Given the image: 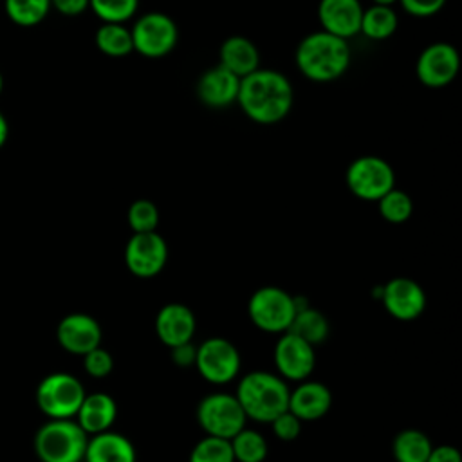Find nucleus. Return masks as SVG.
<instances>
[{
	"label": "nucleus",
	"mask_w": 462,
	"mask_h": 462,
	"mask_svg": "<svg viewBox=\"0 0 462 462\" xmlns=\"http://www.w3.org/2000/svg\"><path fill=\"white\" fill-rule=\"evenodd\" d=\"M7 18L20 27H34L51 11V0H4Z\"/></svg>",
	"instance_id": "27"
},
{
	"label": "nucleus",
	"mask_w": 462,
	"mask_h": 462,
	"mask_svg": "<svg viewBox=\"0 0 462 462\" xmlns=\"http://www.w3.org/2000/svg\"><path fill=\"white\" fill-rule=\"evenodd\" d=\"M426 462H462V455L455 446L440 444L431 448Z\"/></svg>",
	"instance_id": "37"
},
{
	"label": "nucleus",
	"mask_w": 462,
	"mask_h": 462,
	"mask_svg": "<svg viewBox=\"0 0 462 462\" xmlns=\"http://www.w3.org/2000/svg\"><path fill=\"white\" fill-rule=\"evenodd\" d=\"M361 0H319L318 18L321 31L348 40L359 32L363 16Z\"/></svg>",
	"instance_id": "17"
},
{
	"label": "nucleus",
	"mask_w": 462,
	"mask_h": 462,
	"mask_svg": "<svg viewBox=\"0 0 462 462\" xmlns=\"http://www.w3.org/2000/svg\"><path fill=\"white\" fill-rule=\"evenodd\" d=\"M229 442L235 462H263L267 457V442L256 430L244 428Z\"/></svg>",
	"instance_id": "28"
},
{
	"label": "nucleus",
	"mask_w": 462,
	"mask_h": 462,
	"mask_svg": "<svg viewBox=\"0 0 462 462\" xmlns=\"http://www.w3.org/2000/svg\"><path fill=\"white\" fill-rule=\"evenodd\" d=\"M159 208L148 199H137L130 204L126 220L134 233H152L159 226Z\"/></svg>",
	"instance_id": "32"
},
{
	"label": "nucleus",
	"mask_w": 462,
	"mask_h": 462,
	"mask_svg": "<svg viewBox=\"0 0 462 462\" xmlns=\"http://www.w3.org/2000/svg\"><path fill=\"white\" fill-rule=\"evenodd\" d=\"M245 413L235 395L226 392L209 393L197 406V422L206 435L231 440L245 428Z\"/></svg>",
	"instance_id": "7"
},
{
	"label": "nucleus",
	"mask_w": 462,
	"mask_h": 462,
	"mask_svg": "<svg viewBox=\"0 0 462 462\" xmlns=\"http://www.w3.org/2000/svg\"><path fill=\"white\" fill-rule=\"evenodd\" d=\"M56 337L63 350L76 356H85L87 352L101 346L103 332L97 319L90 314L72 312L61 318L58 323Z\"/></svg>",
	"instance_id": "15"
},
{
	"label": "nucleus",
	"mask_w": 462,
	"mask_h": 462,
	"mask_svg": "<svg viewBox=\"0 0 462 462\" xmlns=\"http://www.w3.org/2000/svg\"><path fill=\"white\" fill-rule=\"evenodd\" d=\"M298 70L310 81L328 83L341 78L350 65L348 40L325 31L307 34L296 47Z\"/></svg>",
	"instance_id": "2"
},
{
	"label": "nucleus",
	"mask_w": 462,
	"mask_h": 462,
	"mask_svg": "<svg viewBox=\"0 0 462 462\" xmlns=\"http://www.w3.org/2000/svg\"><path fill=\"white\" fill-rule=\"evenodd\" d=\"M168 260V244L157 233H134L125 247V265L137 278L157 276Z\"/></svg>",
	"instance_id": "11"
},
{
	"label": "nucleus",
	"mask_w": 462,
	"mask_h": 462,
	"mask_svg": "<svg viewBox=\"0 0 462 462\" xmlns=\"http://www.w3.org/2000/svg\"><path fill=\"white\" fill-rule=\"evenodd\" d=\"M90 0H51V7L65 16H78L88 9Z\"/></svg>",
	"instance_id": "38"
},
{
	"label": "nucleus",
	"mask_w": 462,
	"mask_h": 462,
	"mask_svg": "<svg viewBox=\"0 0 462 462\" xmlns=\"http://www.w3.org/2000/svg\"><path fill=\"white\" fill-rule=\"evenodd\" d=\"M460 70V54L448 42H435L422 49L417 58L415 72L422 85L440 88L449 85Z\"/></svg>",
	"instance_id": "12"
},
{
	"label": "nucleus",
	"mask_w": 462,
	"mask_h": 462,
	"mask_svg": "<svg viewBox=\"0 0 462 462\" xmlns=\"http://www.w3.org/2000/svg\"><path fill=\"white\" fill-rule=\"evenodd\" d=\"M332 406V393L327 384L319 381H301L289 392L287 410L301 422L321 419Z\"/></svg>",
	"instance_id": "19"
},
{
	"label": "nucleus",
	"mask_w": 462,
	"mask_h": 462,
	"mask_svg": "<svg viewBox=\"0 0 462 462\" xmlns=\"http://www.w3.org/2000/svg\"><path fill=\"white\" fill-rule=\"evenodd\" d=\"M375 5H388V7H392L395 2H399V0H372Z\"/></svg>",
	"instance_id": "40"
},
{
	"label": "nucleus",
	"mask_w": 462,
	"mask_h": 462,
	"mask_svg": "<svg viewBox=\"0 0 462 462\" xmlns=\"http://www.w3.org/2000/svg\"><path fill=\"white\" fill-rule=\"evenodd\" d=\"M88 435L72 419H51L34 437V451L42 462H83Z\"/></svg>",
	"instance_id": "4"
},
{
	"label": "nucleus",
	"mask_w": 462,
	"mask_h": 462,
	"mask_svg": "<svg viewBox=\"0 0 462 462\" xmlns=\"http://www.w3.org/2000/svg\"><path fill=\"white\" fill-rule=\"evenodd\" d=\"M287 332L301 337L303 341H307L312 346H318L328 337L330 325H328L327 316L321 310L307 305V307L296 310Z\"/></svg>",
	"instance_id": "23"
},
{
	"label": "nucleus",
	"mask_w": 462,
	"mask_h": 462,
	"mask_svg": "<svg viewBox=\"0 0 462 462\" xmlns=\"http://www.w3.org/2000/svg\"><path fill=\"white\" fill-rule=\"evenodd\" d=\"M83 368L94 379H103L114 370V357L103 346H97L83 356Z\"/></svg>",
	"instance_id": "33"
},
{
	"label": "nucleus",
	"mask_w": 462,
	"mask_h": 462,
	"mask_svg": "<svg viewBox=\"0 0 462 462\" xmlns=\"http://www.w3.org/2000/svg\"><path fill=\"white\" fill-rule=\"evenodd\" d=\"M2 90H4V76L0 72V94H2Z\"/></svg>",
	"instance_id": "41"
},
{
	"label": "nucleus",
	"mask_w": 462,
	"mask_h": 462,
	"mask_svg": "<svg viewBox=\"0 0 462 462\" xmlns=\"http://www.w3.org/2000/svg\"><path fill=\"white\" fill-rule=\"evenodd\" d=\"M85 462H135V448L117 431H103L88 437Z\"/></svg>",
	"instance_id": "21"
},
{
	"label": "nucleus",
	"mask_w": 462,
	"mask_h": 462,
	"mask_svg": "<svg viewBox=\"0 0 462 462\" xmlns=\"http://www.w3.org/2000/svg\"><path fill=\"white\" fill-rule=\"evenodd\" d=\"M195 368L211 384H227L240 372V352L226 337H208L197 346Z\"/></svg>",
	"instance_id": "10"
},
{
	"label": "nucleus",
	"mask_w": 462,
	"mask_h": 462,
	"mask_svg": "<svg viewBox=\"0 0 462 462\" xmlns=\"http://www.w3.org/2000/svg\"><path fill=\"white\" fill-rule=\"evenodd\" d=\"M171 350V361L177 366L188 368V366H195V357H197V345H193V341L177 345Z\"/></svg>",
	"instance_id": "36"
},
{
	"label": "nucleus",
	"mask_w": 462,
	"mask_h": 462,
	"mask_svg": "<svg viewBox=\"0 0 462 462\" xmlns=\"http://www.w3.org/2000/svg\"><path fill=\"white\" fill-rule=\"evenodd\" d=\"M224 69L233 72L236 78H245L256 69H260V51L245 36L235 34L222 42L220 45V63Z\"/></svg>",
	"instance_id": "22"
},
{
	"label": "nucleus",
	"mask_w": 462,
	"mask_h": 462,
	"mask_svg": "<svg viewBox=\"0 0 462 462\" xmlns=\"http://www.w3.org/2000/svg\"><path fill=\"white\" fill-rule=\"evenodd\" d=\"M117 417V404L112 395L96 392L87 393L78 413L76 422L87 435H96L108 431Z\"/></svg>",
	"instance_id": "20"
},
{
	"label": "nucleus",
	"mask_w": 462,
	"mask_h": 462,
	"mask_svg": "<svg viewBox=\"0 0 462 462\" xmlns=\"http://www.w3.org/2000/svg\"><path fill=\"white\" fill-rule=\"evenodd\" d=\"M238 90L240 78L222 65L208 69L197 81V97L209 108H226L236 103Z\"/></svg>",
	"instance_id": "18"
},
{
	"label": "nucleus",
	"mask_w": 462,
	"mask_h": 462,
	"mask_svg": "<svg viewBox=\"0 0 462 462\" xmlns=\"http://www.w3.org/2000/svg\"><path fill=\"white\" fill-rule=\"evenodd\" d=\"M188 462H235L231 442L206 435L191 448Z\"/></svg>",
	"instance_id": "29"
},
{
	"label": "nucleus",
	"mask_w": 462,
	"mask_h": 462,
	"mask_svg": "<svg viewBox=\"0 0 462 462\" xmlns=\"http://www.w3.org/2000/svg\"><path fill=\"white\" fill-rule=\"evenodd\" d=\"M397 23H399V20H397V13L393 11V7L372 4L370 7L363 9L359 32H363L368 40L383 42V40H388L395 32Z\"/></svg>",
	"instance_id": "25"
},
{
	"label": "nucleus",
	"mask_w": 462,
	"mask_h": 462,
	"mask_svg": "<svg viewBox=\"0 0 462 462\" xmlns=\"http://www.w3.org/2000/svg\"><path fill=\"white\" fill-rule=\"evenodd\" d=\"M274 365L285 381H305L316 366V350L301 337L283 332L274 346Z\"/></svg>",
	"instance_id": "14"
},
{
	"label": "nucleus",
	"mask_w": 462,
	"mask_h": 462,
	"mask_svg": "<svg viewBox=\"0 0 462 462\" xmlns=\"http://www.w3.org/2000/svg\"><path fill=\"white\" fill-rule=\"evenodd\" d=\"M431 448L430 437L415 428L399 431L392 442V453L397 462H426Z\"/></svg>",
	"instance_id": "24"
},
{
	"label": "nucleus",
	"mask_w": 462,
	"mask_h": 462,
	"mask_svg": "<svg viewBox=\"0 0 462 462\" xmlns=\"http://www.w3.org/2000/svg\"><path fill=\"white\" fill-rule=\"evenodd\" d=\"M399 2L406 13L419 18H426V16L437 14L446 5L448 0H399Z\"/></svg>",
	"instance_id": "35"
},
{
	"label": "nucleus",
	"mask_w": 462,
	"mask_h": 462,
	"mask_svg": "<svg viewBox=\"0 0 462 462\" xmlns=\"http://www.w3.org/2000/svg\"><path fill=\"white\" fill-rule=\"evenodd\" d=\"M379 213L386 222L392 224H402L411 217L413 202L410 195L399 188H392L388 193H384L379 200Z\"/></svg>",
	"instance_id": "30"
},
{
	"label": "nucleus",
	"mask_w": 462,
	"mask_h": 462,
	"mask_svg": "<svg viewBox=\"0 0 462 462\" xmlns=\"http://www.w3.org/2000/svg\"><path fill=\"white\" fill-rule=\"evenodd\" d=\"M195 328V314L184 303H166L155 316V334L168 348L191 341Z\"/></svg>",
	"instance_id": "16"
},
{
	"label": "nucleus",
	"mask_w": 462,
	"mask_h": 462,
	"mask_svg": "<svg viewBox=\"0 0 462 462\" xmlns=\"http://www.w3.org/2000/svg\"><path fill=\"white\" fill-rule=\"evenodd\" d=\"M134 51L144 58H162L170 54L179 40V29L171 16L150 11L139 16L130 27Z\"/></svg>",
	"instance_id": "9"
},
{
	"label": "nucleus",
	"mask_w": 462,
	"mask_h": 462,
	"mask_svg": "<svg viewBox=\"0 0 462 462\" xmlns=\"http://www.w3.org/2000/svg\"><path fill=\"white\" fill-rule=\"evenodd\" d=\"M87 392L78 377L67 372L45 375L36 388V404L51 419L76 417Z\"/></svg>",
	"instance_id": "5"
},
{
	"label": "nucleus",
	"mask_w": 462,
	"mask_h": 462,
	"mask_svg": "<svg viewBox=\"0 0 462 462\" xmlns=\"http://www.w3.org/2000/svg\"><path fill=\"white\" fill-rule=\"evenodd\" d=\"M379 300L386 312L399 321H413L426 309L424 289L406 276L392 278L381 285Z\"/></svg>",
	"instance_id": "13"
},
{
	"label": "nucleus",
	"mask_w": 462,
	"mask_h": 462,
	"mask_svg": "<svg viewBox=\"0 0 462 462\" xmlns=\"http://www.w3.org/2000/svg\"><path fill=\"white\" fill-rule=\"evenodd\" d=\"M139 7V0H90L88 9L103 23H125L134 18Z\"/></svg>",
	"instance_id": "31"
},
{
	"label": "nucleus",
	"mask_w": 462,
	"mask_h": 462,
	"mask_svg": "<svg viewBox=\"0 0 462 462\" xmlns=\"http://www.w3.org/2000/svg\"><path fill=\"white\" fill-rule=\"evenodd\" d=\"M94 40L96 47L110 58H125L134 52L132 32L125 23H101Z\"/></svg>",
	"instance_id": "26"
},
{
	"label": "nucleus",
	"mask_w": 462,
	"mask_h": 462,
	"mask_svg": "<svg viewBox=\"0 0 462 462\" xmlns=\"http://www.w3.org/2000/svg\"><path fill=\"white\" fill-rule=\"evenodd\" d=\"M247 314L254 327L271 334H283L289 330L296 314L294 296L285 289L265 285L256 289L247 303Z\"/></svg>",
	"instance_id": "6"
},
{
	"label": "nucleus",
	"mask_w": 462,
	"mask_h": 462,
	"mask_svg": "<svg viewBox=\"0 0 462 462\" xmlns=\"http://www.w3.org/2000/svg\"><path fill=\"white\" fill-rule=\"evenodd\" d=\"M301 424H303V422H301L294 413H291L289 410L282 411L278 417H274V419L271 420V428H273L274 435H276L280 440H285V442L298 439V435H300V431H301Z\"/></svg>",
	"instance_id": "34"
},
{
	"label": "nucleus",
	"mask_w": 462,
	"mask_h": 462,
	"mask_svg": "<svg viewBox=\"0 0 462 462\" xmlns=\"http://www.w3.org/2000/svg\"><path fill=\"white\" fill-rule=\"evenodd\" d=\"M352 195L361 200L377 202L384 193L395 188V173L388 161L377 155H361L354 159L345 175Z\"/></svg>",
	"instance_id": "8"
},
{
	"label": "nucleus",
	"mask_w": 462,
	"mask_h": 462,
	"mask_svg": "<svg viewBox=\"0 0 462 462\" xmlns=\"http://www.w3.org/2000/svg\"><path fill=\"white\" fill-rule=\"evenodd\" d=\"M7 137H9V123L5 116L0 112V148L7 143Z\"/></svg>",
	"instance_id": "39"
},
{
	"label": "nucleus",
	"mask_w": 462,
	"mask_h": 462,
	"mask_svg": "<svg viewBox=\"0 0 462 462\" xmlns=\"http://www.w3.org/2000/svg\"><path fill=\"white\" fill-rule=\"evenodd\" d=\"M289 392L285 379L280 375L265 370H254L240 379L235 397L247 419L271 424L274 417L287 410Z\"/></svg>",
	"instance_id": "3"
},
{
	"label": "nucleus",
	"mask_w": 462,
	"mask_h": 462,
	"mask_svg": "<svg viewBox=\"0 0 462 462\" xmlns=\"http://www.w3.org/2000/svg\"><path fill=\"white\" fill-rule=\"evenodd\" d=\"M294 90L285 74L273 69H256L240 79L236 103L254 123H280L292 108Z\"/></svg>",
	"instance_id": "1"
}]
</instances>
